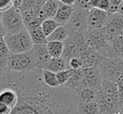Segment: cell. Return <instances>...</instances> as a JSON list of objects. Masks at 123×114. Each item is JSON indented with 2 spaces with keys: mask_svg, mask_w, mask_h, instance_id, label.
<instances>
[{
  "mask_svg": "<svg viewBox=\"0 0 123 114\" xmlns=\"http://www.w3.org/2000/svg\"><path fill=\"white\" fill-rule=\"evenodd\" d=\"M82 73L84 87H90L94 89L97 92H100L103 77L99 67L82 68Z\"/></svg>",
  "mask_w": 123,
  "mask_h": 114,
  "instance_id": "9c48e42d",
  "label": "cell"
},
{
  "mask_svg": "<svg viewBox=\"0 0 123 114\" xmlns=\"http://www.w3.org/2000/svg\"><path fill=\"white\" fill-rule=\"evenodd\" d=\"M111 1V4H115V5H117V6H120L121 4L123 2V0H110Z\"/></svg>",
  "mask_w": 123,
  "mask_h": 114,
  "instance_id": "d590c367",
  "label": "cell"
},
{
  "mask_svg": "<svg viewBox=\"0 0 123 114\" xmlns=\"http://www.w3.org/2000/svg\"><path fill=\"white\" fill-rule=\"evenodd\" d=\"M74 9V6H69L63 4L60 2L59 8L56 12L54 19L59 23L61 25H66L68 20L70 19Z\"/></svg>",
  "mask_w": 123,
  "mask_h": 114,
  "instance_id": "9a60e30c",
  "label": "cell"
},
{
  "mask_svg": "<svg viewBox=\"0 0 123 114\" xmlns=\"http://www.w3.org/2000/svg\"><path fill=\"white\" fill-rule=\"evenodd\" d=\"M119 112H121V113H122V114H123V104L121 105V108H120Z\"/></svg>",
  "mask_w": 123,
  "mask_h": 114,
  "instance_id": "74e56055",
  "label": "cell"
},
{
  "mask_svg": "<svg viewBox=\"0 0 123 114\" xmlns=\"http://www.w3.org/2000/svg\"><path fill=\"white\" fill-rule=\"evenodd\" d=\"M9 54H10V51L8 49V46L6 44L4 37L1 36V42H0V70L5 69Z\"/></svg>",
  "mask_w": 123,
  "mask_h": 114,
  "instance_id": "603a6c76",
  "label": "cell"
},
{
  "mask_svg": "<svg viewBox=\"0 0 123 114\" xmlns=\"http://www.w3.org/2000/svg\"><path fill=\"white\" fill-rule=\"evenodd\" d=\"M61 24L57 22L55 19H50L47 18L44 21H42L41 23V28H42L43 32L45 33L46 37L50 35L51 34H52L53 31L58 28Z\"/></svg>",
  "mask_w": 123,
  "mask_h": 114,
  "instance_id": "d4e9b609",
  "label": "cell"
},
{
  "mask_svg": "<svg viewBox=\"0 0 123 114\" xmlns=\"http://www.w3.org/2000/svg\"><path fill=\"white\" fill-rule=\"evenodd\" d=\"M76 73V70L73 68H68L66 69L64 71L56 73V76H57V80L59 81L60 86H64L73 76H74V74Z\"/></svg>",
  "mask_w": 123,
  "mask_h": 114,
  "instance_id": "484cf974",
  "label": "cell"
},
{
  "mask_svg": "<svg viewBox=\"0 0 123 114\" xmlns=\"http://www.w3.org/2000/svg\"><path fill=\"white\" fill-rule=\"evenodd\" d=\"M32 51L36 59L37 69H42V67L52 58L48 50L47 43L34 44Z\"/></svg>",
  "mask_w": 123,
  "mask_h": 114,
  "instance_id": "8fae6325",
  "label": "cell"
},
{
  "mask_svg": "<svg viewBox=\"0 0 123 114\" xmlns=\"http://www.w3.org/2000/svg\"><path fill=\"white\" fill-rule=\"evenodd\" d=\"M69 66H70V68H73L77 71L82 69L84 67V64H83V61L80 57L77 56V57H74L69 60Z\"/></svg>",
  "mask_w": 123,
  "mask_h": 114,
  "instance_id": "4316f807",
  "label": "cell"
},
{
  "mask_svg": "<svg viewBox=\"0 0 123 114\" xmlns=\"http://www.w3.org/2000/svg\"><path fill=\"white\" fill-rule=\"evenodd\" d=\"M108 38L111 41L123 35V15L120 13L110 14L104 27Z\"/></svg>",
  "mask_w": 123,
  "mask_h": 114,
  "instance_id": "ba28073f",
  "label": "cell"
},
{
  "mask_svg": "<svg viewBox=\"0 0 123 114\" xmlns=\"http://www.w3.org/2000/svg\"><path fill=\"white\" fill-rule=\"evenodd\" d=\"M59 0H51V1H47V2L44 3L43 8H44L47 18L54 19L58 10V8H59Z\"/></svg>",
  "mask_w": 123,
  "mask_h": 114,
  "instance_id": "cb8c5ba5",
  "label": "cell"
},
{
  "mask_svg": "<svg viewBox=\"0 0 123 114\" xmlns=\"http://www.w3.org/2000/svg\"><path fill=\"white\" fill-rule=\"evenodd\" d=\"M0 76L1 88H13L19 96L10 114H79L75 92L64 86L48 87L41 69L25 72L4 69Z\"/></svg>",
  "mask_w": 123,
  "mask_h": 114,
  "instance_id": "6da1fadb",
  "label": "cell"
},
{
  "mask_svg": "<svg viewBox=\"0 0 123 114\" xmlns=\"http://www.w3.org/2000/svg\"><path fill=\"white\" fill-rule=\"evenodd\" d=\"M74 6L89 11L92 9V6L90 4V0H75V5Z\"/></svg>",
  "mask_w": 123,
  "mask_h": 114,
  "instance_id": "83f0119b",
  "label": "cell"
},
{
  "mask_svg": "<svg viewBox=\"0 0 123 114\" xmlns=\"http://www.w3.org/2000/svg\"><path fill=\"white\" fill-rule=\"evenodd\" d=\"M101 0H90V4L92 8H98Z\"/></svg>",
  "mask_w": 123,
  "mask_h": 114,
  "instance_id": "836d02e7",
  "label": "cell"
},
{
  "mask_svg": "<svg viewBox=\"0 0 123 114\" xmlns=\"http://www.w3.org/2000/svg\"><path fill=\"white\" fill-rule=\"evenodd\" d=\"M19 96L14 89L10 87H4L1 88L0 92V102L6 104L11 108H14L18 103Z\"/></svg>",
  "mask_w": 123,
  "mask_h": 114,
  "instance_id": "4fadbf2b",
  "label": "cell"
},
{
  "mask_svg": "<svg viewBox=\"0 0 123 114\" xmlns=\"http://www.w3.org/2000/svg\"><path fill=\"white\" fill-rule=\"evenodd\" d=\"M14 6V0H0V12L7 10Z\"/></svg>",
  "mask_w": 123,
  "mask_h": 114,
  "instance_id": "f1b7e54d",
  "label": "cell"
},
{
  "mask_svg": "<svg viewBox=\"0 0 123 114\" xmlns=\"http://www.w3.org/2000/svg\"><path fill=\"white\" fill-rule=\"evenodd\" d=\"M5 69L17 72L36 71L37 67H36V59H35L32 49L29 52L21 53V54L10 53L8 58Z\"/></svg>",
  "mask_w": 123,
  "mask_h": 114,
  "instance_id": "277c9868",
  "label": "cell"
},
{
  "mask_svg": "<svg viewBox=\"0 0 123 114\" xmlns=\"http://www.w3.org/2000/svg\"><path fill=\"white\" fill-rule=\"evenodd\" d=\"M118 13H120L121 15H123V2L121 3V5L119 6V11H118Z\"/></svg>",
  "mask_w": 123,
  "mask_h": 114,
  "instance_id": "8d00e7d4",
  "label": "cell"
},
{
  "mask_svg": "<svg viewBox=\"0 0 123 114\" xmlns=\"http://www.w3.org/2000/svg\"><path fill=\"white\" fill-rule=\"evenodd\" d=\"M109 13L98 8H92L89 11V29H102L109 18Z\"/></svg>",
  "mask_w": 123,
  "mask_h": 114,
  "instance_id": "30bf717a",
  "label": "cell"
},
{
  "mask_svg": "<svg viewBox=\"0 0 123 114\" xmlns=\"http://www.w3.org/2000/svg\"><path fill=\"white\" fill-rule=\"evenodd\" d=\"M79 102H89L96 101L98 92L90 87H83L75 92Z\"/></svg>",
  "mask_w": 123,
  "mask_h": 114,
  "instance_id": "e0dca14e",
  "label": "cell"
},
{
  "mask_svg": "<svg viewBox=\"0 0 123 114\" xmlns=\"http://www.w3.org/2000/svg\"><path fill=\"white\" fill-rule=\"evenodd\" d=\"M25 28L20 11L14 6L7 10L1 11V35L16 34Z\"/></svg>",
  "mask_w": 123,
  "mask_h": 114,
  "instance_id": "7a4b0ae2",
  "label": "cell"
},
{
  "mask_svg": "<svg viewBox=\"0 0 123 114\" xmlns=\"http://www.w3.org/2000/svg\"><path fill=\"white\" fill-rule=\"evenodd\" d=\"M70 68L69 66V61L61 56V57H57V58H51L44 66L42 67L43 70H48L53 71L55 73H58V72L64 71L66 69Z\"/></svg>",
  "mask_w": 123,
  "mask_h": 114,
  "instance_id": "5bb4252c",
  "label": "cell"
},
{
  "mask_svg": "<svg viewBox=\"0 0 123 114\" xmlns=\"http://www.w3.org/2000/svg\"><path fill=\"white\" fill-rule=\"evenodd\" d=\"M84 39L88 47L106 56L111 40L108 38L105 29H89L84 34Z\"/></svg>",
  "mask_w": 123,
  "mask_h": 114,
  "instance_id": "5b68a950",
  "label": "cell"
},
{
  "mask_svg": "<svg viewBox=\"0 0 123 114\" xmlns=\"http://www.w3.org/2000/svg\"><path fill=\"white\" fill-rule=\"evenodd\" d=\"M65 26L70 34H85L89 29V10L74 6L72 16Z\"/></svg>",
  "mask_w": 123,
  "mask_h": 114,
  "instance_id": "52a82bcc",
  "label": "cell"
},
{
  "mask_svg": "<svg viewBox=\"0 0 123 114\" xmlns=\"http://www.w3.org/2000/svg\"><path fill=\"white\" fill-rule=\"evenodd\" d=\"M99 69L103 79L117 83L123 80V59L104 56Z\"/></svg>",
  "mask_w": 123,
  "mask_h": 114,
  "instance_id": "8992f818",
  "label": "cell"
},
{
  "mask_svg": "<svg viewBox=\"0 0 123 114\" xmlns=\"http://www.w3.org/2000/svg\"><path fill=\"white\" fill-rule=\"evenodd\" d=\"M79 114H99V106L97 101L89 102H79Z\"/></svg>",
  "mask_w": 123,
  "mask_h": 114,
  "instance_id": "ac0fdd59",
  "label": "cell"
},
{
  "mask_svg": "<svg viewBox=\"0 0 123 114\" xmlns=\"http://www.w3.org/2000/svg\"><path fill=\"white\" fill-rule=\"evenodd\" d=\"M28 30V29H27ZM31 34V37L32 39V41L34 44H46L48 42L47 37L46 36L45 33L43 32L41 25L37 28H35L31 30H28Z\"/></svg>",
  "mask_w": 123,
  "mask_h": 114,
  "instance_id": "44dd1931",
  "label": "cell"
},
{
  "mask_svg": "<svg viewBox=\"0 0 123 114\" xmlns=\"http://www.w3.org/2000/svg\"><path fill=\"white\" fill-rule=\"evenodd\" d=\"M110 4H111V1L110 0H101L99 6H98V9H100L105 11H108Z\"/></svg>",
  "mask_w": 123,
  "mask_h": 114,
  "instance_id": "4dcf8cb0",
  "label": "cell"
},
{
  "mask_svg": "<svg viewBox=\"0 0 123 114\" xmlns=\"http://www.w3.org/2000/svg\"><path fill=\"white\" fill-rule=\"evenodd\" d=\"M114 114H122V113H121L120 112H116V113H114Z\"/></svg>",
  "mask_w": 123,
  "mask_h": 114,
  "instance_id": "f35d334b",
  "label": "cell"
},
{
  "mask_svg": "<svg viewBox=\"0 0 123 114\" xmlns=\"http://www.w3.org/2000/svg\"><path fill=\"white\" fill-rule=\"evenodd\" d=\"M69 31L67 29L65 25H60L58 28H56L52 34H51L47 37L48 41H62L64 42L66 39L68 38V36L69 35Z\"/></svg>",
  "mask_w": 123,
  "mask_h": 114,
  "instance_id": "d6986e66",
  "label": "cell"
},
{
  "mask_svg": "<svg viewBox=\"0 0 123 114\" xmlns=\"http://www.w3.org/2000/svg\"><path fill=\"white\" fill-rule=\"evenodd\" d=\"M45 2H47V1H51V0H44Z\"/></svg>",
  "mask_w": 123,
  "mask_h": 114,
  "instance_id": "ab89813d",
  "label": "cell"
},
{
  "mask_svg": "<svg viewBox=\"0 0 123 114\" xmlns=\"http://www.w3.org/2000/svg\"><path fill=\"white\" fill-rule=\"evenodd\" d=\"M42 70V78L45 84L50 87H60L59 81L57 80L56 73L48 70Z\"/></svg>",
  "mask_w": 123,
  "mask_h": 114,
  "instance_id": "7402d4cb",
  "label": "cell"
},
{
  "mask_svg": "<svg viewBox=\"0 0 123 114\" xmlns=\"http://www.w3.org/2000/svg\"><path fill=\"white\" fill-rule=\"evenodd\" d=\"M118 90H119V96L121 102L123 104V80L118 82Z\"/></svg>",
  "mask_w": 123,
  "mask_h": 114,
  "instance_id": "1f68e13d",
  "label": "cell"
},
{
  "mask_svg": "<svg viewBox=\"0 0 123 114\" xmlns=\"http://www.w3.org/2000/svg\"><path fill=\"white\" fill-rule=\"evenodd\" d=\"M84 64L83 68L89 67H99L102 62L104 56L98 51L93 49H88L79 55Z\"/></svg>",
  "mask_w": 123,
  "mask_h": 114,
  "instance_id": "7c38bea8",
  "label": "cell"
},
{
  "mask_svg": "<svg viewBox=\"0 0 123 114\" xmlns=\"http://www.w3.org/2000/svg\"><path fill=\"white\" fill-rule=\"evenodd\" d=\"M4 37L5 43L12 54H21L29 52L33 49L34 43L26 28L13 34L1 35Z\"/></svg>",
  "mask_w": 123,
  "mask_h": 114,
  "instance_id": "3957f363",
  "label": "cell"
},
{
  "mask_svg": "<svg viewBox=\"0 0 123 114\" xmlns=\"http://www.w3.org/2000/svg\"><path fill=\"white\" fill-rule=\"evenodd\" d=\"M47 48L52 58L61 57L63 54L64 44L62 41H48Z\"/></svg>",
  "mask_w": 123,
  "mask_h": 114,
  "instance_id": "ffe728a7",
  "label": "cell"
},
{
  "mask_svg": "<svg viewBox=\"0 0 123 114\" xmlns=\"http://www.w3.org/2000/svg\"><path fill=\"white\" fill-rule=\"evenodd\" d=\"M62 4H67L69 6H74L75 5V0H59Z\"/></svg>",
  "mask_w": 123,
  "mask_h": 114,
  "instance_id": "d6a6232c",
  "label": "cell"
},
{
  "mask_svg": "<svg viewBox=\"0 0 123 114\" xmlns=\"http://www.w3.org/2000/svg\"><path fill=\"white\" fill-rule=\"evenodd\" d=\"M30 2L32 3L33 4H44V0H29Z\"/></svg>",
  "mask_w": 123,
  "mask_h": 114,
  "instance_id": "e575fe53",
  "label": "cell"
},
{
  "mask_svg": "<svg viewBox=\"0 0 123 114\" xmlns=\"http://www.w3.org/2000/svg\"><path fill=\"white\" fill-rule=\"evenodd\" d=\"M13 108H11L10 107L3 102H0V114H10Z\"/></svg>",
  "mask_w": 123,
  "mask_h": 114,
  "instance_id": "f546056e",
  "label": "cell"
},
{
  "mask_svg": "<svg viewBox=\"0 0 123 114\" xmlns=\"http://www.w3.org/2000/svg\"><path fill=\"white\" fill-rule=\"evenodd\" d=\"M105 57L123 59V35L111 41Z\"/></svg>",
  "mask_w": 123,
  "mask_h": 114,
  "instance_id": "2e32d148",
  "label": "cell"
}]
</instances>
